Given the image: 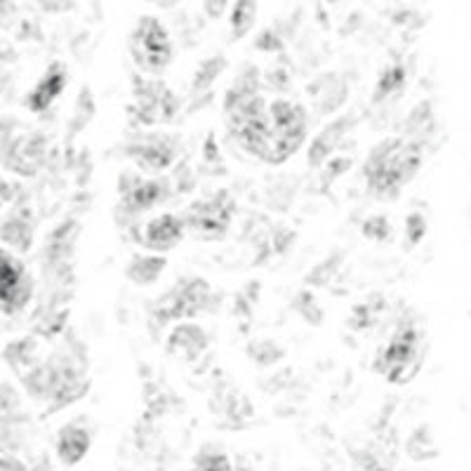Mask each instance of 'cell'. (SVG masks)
<instances>
[{
  "instance_id": "cell-15",
  "label": "cell",
  "mask_w": 471,
  "mask_h": 471,
  "mask_svg": "<svg viewBox=\"0 0 471 471\" xmlns=\"http://www.w3.org/2000/svg\"><path fill=\"white\" fill-rule=\"evenodd\" d=\"M90 450V433L83 427L69 424L59 432L57 436V455L64 465L73 467L88 455Z\"/></svg>"
},
{
  "instance_id": "cell-5",
  "label": "cell",
  "mask_w": 471,
  "mask_h": 471,
  "mask_svg": "<svg viewBox=\"0 0 471 471\" xmlns=\"http://www.w3.org/2000/svg\"><path fill=\"white\" fill-rule=\"evenodd\" d=\"M130 55L134 64L147 73H160L172 62V40L170 33L160 20L147 14L134 26L130 36Z\"/></svg>"
},
{
  "instance_id": "cell-17",
  "label": "cell",
  "mask_w": 471,
  "mask_h": 471,
  "mask_svg": "<svg viewBox=\"0 0 471 471\" xmlns=\"http://www.w3.org/2000/svg\"><path fill=\"white\" fill-rule=\"evenodd\" d=\"M257 21V0H236L231 10V40L245 39Z\"/></svg>"
},
{
  "instance_id": "cell-6",
  "label": "cell",
  "mask_w": 471,
  "mask_h": 471,
  "mask_svg": "<svg viewBox=\"0 0 471 471\" xmlns=\"http://www.w3.org/2000/svg\"><path fill=\"white\" fill-rule=\"evenodd\" d=\"M236 203L227 192H219L210 201H196L182 215L184 231L198 241H222L234 219Z\"/></svg>"
},
{
  "instance_id": "cell-7",
  "label": "cell",
  "mask_w": 471,
  "mask_h": 471,
  "mask_svg": "<svg viewBox=\"0 0 471 471\" xmlns=\"http://www.w3.org/2000/svg\"><path fill=\"white\" fill-rule=\"evenodd\" d=\"M118 192H121V205L116 210V217L125 215L118 219V224H130L141 212H149L156 205L166 203L167 196H170V186H167L166 179H147V182H141V179L133 177V175H123Z\"/></svg>"
},
{
  "instance_id": "cell-25",
  "label": "cell",
  "mask_w": 471,
  "mask_h": 471,
  "mask_svg": "<svg viewBox=\"0 0 471 471\" xmlns=\"http://www.w3.org/2000/svg\"><path fill=\"white\" fill-rule=\"evenodd\" d=\"M406 236H407V248H415L417 243L427 236V219L420 212H413V215L406 219Z\"/></svg>"
},
{
  "instance_id": "cell-8",
  "label": "cell",
  "mask_w": 471,
  "mask_h": 471,
  "mask_svg": "<svg viewBox=\"0 0 471 471\" xmlns=\"http://www.w3.org/2000/svg\"><path fill=\"white\" fill-rule=\"evenodd\" d=\"M33 297V280L24 264L14 255L0 250V312L13 316L24 312Z\"/></svg>"
},
{
  "instance_id": "cell-11",
  "label": "cell",
  "mask_w": 471,
  "mask_h": 471,
  "mask_svg": "<svg viewBox=\"0 0 471 471\" xmlns=\"http://www.w3.org/2000/svg\"><path fill=\"white\" fill-rule=\"evenodd\" d=\"M128 156L144 172H163L175 163L177 147L167 137H149V140H140L130 144Z\"/></svg>"
},
{
  "instance_id": "cell-23",
  "label": "cell",
  "mask_w": 471,
  "mask_h": 471,
  "mask_svg": "<svg viewBox=\"0 0 471 471\" xmlns=\"http://www.w3.org/2000/svg\"><path fill=\"white\" fill-rule=\"evenodd\" d=\"M293 306H295V312L300 313L306 323L321 325V321H323V312H321L319 302H316V297H313L309 290H300L297 297L293 300Z\"/></svg>"
},
{
  "instance_id": "cell-9",
  "label": "cell",
  "mask_w": 471,
  "mask_h": 471,
  "mask_svg": "<svg viewBox=\"0 0 471 471\" xmlns=\"http://www.w3.org/2000/svg\"><path fill=\"white\" fill-rule=\"evenodd\" d=\"M134 231V241L144 245L147 250L153 253H167L175 245L182 243L184 238V224H182V217L175 215H160L151 222H147L144 227H133Z\"/></svg>"
},
{
  "instance_id": "cell-16",
  "label": "cell",
  "mask_w": 471,
  "mask_h": 471,
  "mask_svg": "<svg viewBox=\"0 0 471 471\" xmlns=\"http://www.w3.org/2000/svg\"><path fill=\"white\" fill-rule=\"evenodd\" d=\"M167 267V260L160 255H137L130 260L125 276L137 286H151L160 278L163 269Z\"/></svg>"
},
{
  "instance_id": "cell-20",
  "label": "cell",
  "mask_w": 471,
  "mask_h": 471,
  "mask_svg": "<svg viewBox=\"0 0 471 471\" xmlns=\"http://www.w3.org/2000/svg\"><path fill=\"white\" fill-rule=\"evenodd\" d=\"M248 356L257 365H261V368H269V365L278 364L280 358L286 356V351H283L280 344L271 342V339H257V342H253L248 347Z\"/></svg>"
},
{
  "instance_id": "cell-14",
  "label": "cell",
  "mask_w": 471,
  "mask_h": 471,
  "mask_svg": "<svg viewBox=\"0 0 471 471\" xmlns=\"http://www.w3.org/2000/svg\"><path fill=\"white\" fill-rule=\"evenodd\" d=\"M351 128V118L344 116L339 121L330 123V128H325L323 133L312 141V149H309V166L319 167L323 166L325 160L330 158V153L338 149V144L342 141V137L347 134V130Z\"/></svg>"
},
{
  "instance_id": "cell-19",
  "label": "cell",
  "mask_w": 471,
  "mask_h": 471,
  "mask_svg": "<svg viewBox=\"0 0 471 471\" xmlns=\"http://www.w3.org/2000/svg\"><path fill=\"white\" fill-rule=\"evenodd\" d=\"M193 467H196V469H203V471H231L234 469L229 455H227L224 450H219V448H212V446H205L203 450L193 455Z\"/></svg>"
},
{
  "instance_id": "cell-2",
  "label": "cell",
  "mask_w": 471,
  "mask_h": 471,
  "mask_svg": "<svg viewBox=\"0 0 471 471\" xmlns=\"http://www.w3.org/2000/svg\"><path fill=\"white\" fill-rule=\"evenodd\" d=\"M424 141L389 137L380 141L365 158L364 175L368 192L380 201H396L401 189L413 182L424 158Z\"/></svg>"
},
{
  "instance_id": "cell-1",
  "label": "cell",
  "mask_w": 471,
  "mask_h": 471,
  "mask_svg": "<svg viewBox=\"0 0 471 471\" xmlns=\"http://www.w3.org/2000/svg\"><path fill=\"white\" fill-rule=\"evenodd\" d=\"M229 134L248 153L278 166L300 151L309 133V114L297 102L269 104L257 92V71H243L224 99Z\"/></svg>"
},
{
  "instance_id": "cell-21",
  "label": "cell",
  "mask_w": 471,
  "mask_h": 471,
  "mask_svg": "<svg viewBox=\"0 0 471 471\" xmlns=\"http://www.w3.org/2000/svg\"><path fill=\"white\" fill-rule=\"evenodd\" d=\"M224 69H227V59L224 57L205 59L203 64L198 66L196 76H193V92H203V90L210 88Z\"/></svg>"
},
{
  "instance_id": "cell-27",
  "label": "cell",
  "mask_w": 471,
  "mask_h": 471,
  "mask_svg": "<svg viewBox=\"0 0 471 471\" xmlns=\"http://www.w3.org/2000/svg\"><path fill=\"white\" fill-rule=\"evenodd\" d=\"M257 47H260V50L271 52V50H280L283 45H280L278 36H276L271 29H267V31H261L260 36H257Z\"/></svg>"
},
{
  "instance_id": "cell-28",
  "label": "cell",
  "mask_w": 471,
  "mask_h": 471,
  "mask_svg": "<svg viewBox=\"0 0 471 471\" xmlns=\"http://www.w3.org/2000/svg\"><path fill=\"white\" fill-rule=\"evenodd\" d=\"M229 7V0H203V10L210 20H219Z\"/></svg>"
},
{
  "instance_id": "cell-3",
  "label": "cell",
  "mask_w": 471,
  "mask_h": 471,
  "mask_svg": "<svg viewBox=\"0 0 471 471\" xmlns=\"http://www.w3.org/2000/svg\"><path fill=\"white\" fill-rule=\"evenodd\" d=\"M422 364V332L413 323H401L375 356V373L391 384H403L417 375Z\"/></svg>"
},
{
  "instance_id": "cell-31",
  "label": "cell",
  "mask_w": 471,
  "mask_h": 471,
  "mask_svg": "<svg viewBox=\"0 0 471 471\" xmlns=\"http://www.w3.org/2000/svg\"><path fill=\"white\" fill-rule=\"evenodd\" d=\"M0 469L10 471V469H26V465H21L20 459L13 458V455H7V452L0 450Z\"/></svg>"
},
{
  "instance_id": "cell-29",
  "label": "cell",
  "mask_w": 471,
  "mask_h": 471,
  "mask_svg": "<svg viewBox=\"0 0 471 471\" xmlns=\"http://www.w3.org/2000/svg\"><path fill=\"white\" fill-rule=\"evenodd\" d=\"M351 167V158H335L330 160V166H328V170H325L323 179L325 182H332V179L338 177V175H342L344 170H349Z\"/></svg>"
},
{
  "instance_id": "cell-32",
  "label": "cell",
  "mask_w": 471,
  "mask_h": 471,
  "mask_svg": "<svg viewBox=\"0 0 471 471\" xmlns=\"http://www.w3.org/2000/svg\"><path fill=\"white\" fill-rule=\"evenodd\" d=\"M0 198H3V201H10V198H13V186L7 184L5 179H0Z\"/></svg>"
},
{
  "instance_id": "cell-13",
  "label": "cell",
  "mask_w": 471,
  "mask_h": 471,
  "mask_svg": "<svg viewBox=\"0 0 471 471\" xmlns=\"http://www.w3.org/2000/svg\"><path fill=\"white\" fill-rule=\"evenodd\" d=\"M208 335L201 325L196 323H179L167 338V351L172 356L184 358V361H196L205 349H208Z\"/></svg>"
},
{
  "instance_id": "cell-24",
  "label": "cell",
  "mask_w": 471,
  "mask_h": 471,
  "mask_svg": "<svg viewBox=\"0 0 471 471\" xmlns=\"http://www.w3.org/2000/svg\"><path fill=\"white\" fill-rule=\"evenodd\" d=\"M382 304L373 306L370 302H364V304L354 306V313H351V328H356V330H365L370 325L375 323V316L380 313Z\"/></svg>"
},
{
  "instance_id": "cell-33",
  "label": "cell",
  "mask_w": 471,
  "mask_h": 471,
  "mask_svg": "<svg viewBox=\"0 0 471 471\" xmlns=\"http://www.w3.org/2000/svg\"><path fill=\"white\" fill-rule=\"evenodd\" d=\"M153 3H156V5H160V7H166V10L179 5V0H153Z\"/></svg>"
},
{
  "instance_id": "cell-12",
  "label": "cell",
  "mask_w": 471,
  "mask_h": 471,
  "mask_svg": "<svg viewBox=\"0 0 471 471\" xmlns=\"http://www.w3.org/2000/svg\"><path fill=\"white\" fill-rule=\"evenodd\" d=\"M66 81H69V73L64 71V66L52 64L50 69H47V73L36 83V88L26 95V108L33 111V114L47 111V108L52 107V102L64 92Z\"/></svg>"
},
{
  "instance_id": "cell-26",
  "label": "cell",
  "mask_w": 471,
  "mask_h": 471,
  "mask_svg": "<svg viewBox=\"0 0 471 471\" xmlns=\"http://www.w3.org/2000/svg\"><path fill=\"white\" fill-rule=\"evenodd\" d=\"M364 234H365V238H373V241H389V236H391V227H389L387 217H382V215L370 217L368 222L364 224Z\"/></svg>"
},
{
  "instance_id": "cell-18",
  "label": "cell",
  "mask_w": 471,
  "mask_h": 471,
  "mask_svg": "<svg viewBox=\"0 0 471 471\" xmlns=\"http://www.w3.org/2000/svg\"><path fill=\"white\" fill-rule=\"evenodd\" d=\"M406 85V69L403 66H389L387 71H384L382 76H380V81H377L375 85V95H373V102H384L387 97H391L394 92H398V90Z\"/></svg>"
},
{
  "instance_id": "cell-4",
  "label": "cell",
  "mask_w": 471,
  "mask_h": 471,
  "mask_svg": "<svg viewBox=\"0 0 471 471\" xmlns=\"http://www.w3.org/2000/svg\"><path fill=\"white\" fill-rule=\"evenodd\" d=\"M212 302L210 283L205 278H182L167 290L160 300L149 306V319L153 328H163L172 321L192 319L196 313L205 312Z\"/></svg>"
},
{
  "instance_id": "cell-30",
  "label": "cell",
  "mask_w": 471,
  "mask_h": 471,
  "mask_svg": "<svg viewBox=\"0 0 471 471\" xmlns=\"http://www.w3.org/2000/svg\"><path fill=\"white\" fill-rule=\"evenodd\" d=\"M76 0H40V5L50 13H62V10H69Z\"/></svg>"
},
{
  "instance_id": "cell-22",
  "label": "cell",
  "mask_w": 471,
  "mask_h": 471,
  "mask_svg": "<svg viewBox=\"0 0 471 471\" xmlns=\"http://www.w3.org/2000/svg\"><path fill=\"white\" fill-rule=\"evenodd\" d=\"M3 241L10 243V245L17 250H26L31 245V229H29V224H26L24 219L13 217V219L5 222V227H3Z\"/></svg>"
},
{
  "instance_id": "cell-10",
  "label": "cell",
  "mask_w": 471,
  "mask_h": 471,
  "mask_svg": "<svg viewBox=\"0 0 471 471\" xmlns=\"http://www.w3.org/2000/svg\"><path fill=\"white\" fill-rule=\"evenodd\" d=\"M137 99H140V104H137L140 118L147 125H153L158 121H170L179 108V102L166 88V83H141V88H137Z\"/></svg>"
},
{
  "instance_id": "cell-34",
  "label": "cell",
  "mask_w": 471,
  "mask_h": 471,
  "mask_svg": "<svg viewBox=\"0 0 471 471\" xmlns=\"http://www.w3.org/2000/svg\"><path fill=\"white\" fill-rule=\"evenodd\" d=\"M328 3H339V0H328Z\"/></svg>"
}]
</instances>
